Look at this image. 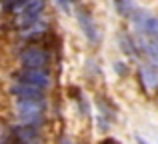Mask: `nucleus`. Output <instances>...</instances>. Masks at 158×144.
<instances>
[{"label": "nucleus", "mask_w": 158, "mask_h": 144, "mask_svg": "<svg viewBox=\"0 0 158 144\" xmlns=\"http://www.w3.org/2000/svg\"><path fill=\"white\" fill-rule=\"evenodd\" d=\"M120 42H122V50L126 52V54H134V44L130 42V40H126V36H120Z\"/></svg>", "instance_id": "obj_10"}, {"label": "nucleus", "mask_w": 158, "mask_h": 144, "mask_svg": "<svg viewBox=\"0 0 158 144\" xmlns=\"http://www.w3.org/2000/svg\"><path fill=\"white\" fill-rule=\"evenodd\" d=\"M76 18H78V24H80V30L84 32V36L90 40V42H96L98 40V30H96V24H94L90 12L86 10V8H78Z\"/></svg>", "instance_id": "obj_6"}, {"label": "nucleus", "mask_w": 158, "mask_h": 144, "mask_svg": "<svg viewBox=\"0 0 158 144\" xmlns=\"http://www.w3.org/2000/svg\"><path fill=\"white\" fill-rule=\"evenodd\" d=\"M60 2V6L64 8V10H70V6H68V2H76V0H58Z\"/></svg>", "instance_id": "obj_11"}, {"label": "nucleus", "mask_w": 158, "mask_h": 144, "mask_svg": "<svg viewBox=\"0 0 158 144\" xmlns=\"http://www.w3.org/2000/svg\"><path fill=\"white\" fill-rule=\"evenodd\" d=\"M114 6L122 16H132V18H134V14L138 12L132 0H114Z\"/></svg>", "instance_id": "obj_9"}, {"label": "nucleus", "mask_w": 158, "mask_h": 144, "mask_svg": "<svg viewBox=\"0 0 158 144\" xmlns=\"http://www.w3.org/2000/svg\"><path fill=\"white\" fill-rule=\"evenodd\" d=\"M10 134H12L14 144H32V142H36V138H38L36 126H28V124L14 126V128L10 130Z\"/></svg>", "instance_id": "obj_8"}, {"label": "nucleus", "mask_w": 158, "mask_h": 144, "mask_svg": "<svg viewBox=\"0 0 158 144\" xmlns=\"http://www.w3.org/2000/svg\"><path fill=\"white\" fill-rule=\"evenodd\" d=\"M132 20H134V26L138 28V32L144 36V40L158 46V18H154L148 12H136Z\"/></svg>", "instance_id": "obj_4"}, {"label": "nucleus", "mask_w": 158, "mask_h": 144, "mask_svg": "<svg viewBox=\"0 0 158 144\" xmlns=\"http://www.w3.org/2000/svg\"><path fill=\"white\" fill-rule=\"evenodd\" d=\"M14 82L44 90L50 86V74L46 70H28V68H22V70L14 72Z\"/></svg>", "instance_id": "obj_3"}, {"label": "nucleus", "mask_w": 158, "mask_h": 144, "mask_svg": "<svg viewBox=\"0 0 158 144\" xmlns=\"http://www.w3.org/2000/svg\"><path fill=\"white\" fill-rule=\"evenodd\" d=\"M46 6V0H4V10L10 16L40 14Z\"/></svg>", "instance_id": "obj_5"}, {"label": "nucleus", "mask_w": 158, "mask_h": 144, "mask_svg": "<svg viewBox=\"0 0 158 144\" xmlns=\"http://www.w3.org/2000/svg\"><path fill=\"white\" fill-rule=\"evenodd\" d=\"M138 142H140V144H146V142H144V140H142V138H138Z\"/></svg>", "instance_id": "obj_14"}, {"label": "nucleus", "mask_w": 158, "mask_h": 144, "mask_svg": "<svg viewBox=\"0 0 158 144\" xmlns=\"http://www.w3.org/2000/svg\"><path fill=\"white\" fill-rule=\"evenodd\" d=\"M100 144H120L118 140H114V138H104V140H102Z\"/></svg>", "instance_id": "obj_12"}, {"label": "nucleus", "mask_w": 158, "mask_h": 144, "mask_svg": "<svg viewBox=\"0 0 158 144\" xmlns=\"http://www.w3.org/2000/svg\"><path fill=\"white\" fill-rule=\"evenodd\" d=\"M18 60L22 64V68H28V70H46L50 56L38 46H26L18 54Z\"/></svg>", "instance_id": "obj_1"}, {"label": "nucleus", "mask_w": 158, "mask_h": 144, "mask_svg": "<svg viewBox=\"0 0 158 144\" xmlns=\"http://www.w3.org/2000/svg\"><path fill=\"white\" fill-rule=\"evenodd\" d=\"M2 144H10V142H8V138H4V140H2Z\"/></svg>", "instance_id": "obj_13"}, {"label": "nucleus", "mask_w": 158, "mask_h": 144, "mask_svg": "<svg viewBox=\"0 0 158 144\" xmlns=\"http://www.w3.org/2000/svg\"><path fill=\"white\" fill-rule=\"evenodd\" d=\"M44 112V100H18L16 102V116L22 124L36 126Z\"/></svg>", "instance_id": "obj_2"}, {"label": "nucleus", "mask_w": 158, "mask_h": 144, "mask_svg": "<svg viewBox=\"0 0 158 144\" xmlns=\"http://www.w3.org/2000/svg\"><path fill=\"white\" fill-rule=\"evenodd\" d=\"M10 94L16 98V102L18 100H44L42 90L32 88V86H26V84H18V82H14L10 86Z\"/></svg>", "instance_id": "obj_7"}]
</instances>
